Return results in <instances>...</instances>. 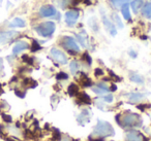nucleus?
I'll return each instance as SVG.
<instances>
[{
    "label": "nucleus",
    "mask_w": 151,
    "mask_h": 141,
    "mask_svg": "<svg viewBox=\"0 0 151 141\" xmlns=\"http://www.w3.org/2000/svg\"><path fill=\"white\" fill-rule=\"evenodd\" d=\"M109 90H111L112 92H114V91H116V90H117V88H116V85H111V88H110Z\"/></svg>",
    "instance_id": "38"
},
{
    "label": "nucleus",
    "mask_w": 151,
    "mask_h": 141,
    "mask_svg": "<svg viewBox=\"0 0 151 141\" xmlns=\"http://www.w3.org/2000/svg\"><path fill=\"white\" fill-rule=\"evenodd\" d=\"M129 54H130V56H132V58H136V57H137V54H134V51H130V53H129Z\"/></svg>",
    "instance_id": "39"
},
{
    "label": "nucleus",
    "mask_w": 151,
    "mask_h": 141,
    "mask_svg": "<svg viewBox=\"0 0 151 141\" xmlns=\"http://www.w3.org/2000/svg\"><path fill=\"white\" fill-rule=\"evenodd\" d=\"M77 38H78V40L80 41V43L82 44L83 46H86V42H85V39H84V37H82V35H81V34H78V35H77Z\"/></svg>",
    "instance_id": "31"
},
{
    "label": "nucleus",
    "mask_w": 151,
    "mask_h": 141,
    "mask_svg": "<svg viewBox=\"0 0 151 141\" xmlns=\"http://www.w3.org/2000/svg\"><path fill=\"white\" fill-rule=\"evenodd\" d=\"M61 44L64 46L66 50H68V52H80V48H79L78 43L75 41L73 37H69V36H64L62 37L61 40Z\"/></svg>",
    "instance_id": "4"
},
{
    "label": "nucleus",
    "mask_w": 151,
    "mask_h": 141,
    "mask_svg": "<svg viewBox=\"0 0 151 141\" xmlns=\"http://www.w3.org/2000/svg\"><path fill=\"white\" fill-rule=\"evenodd\" d=\"M143 15L147 18V19L151 20V3H147L143 9Z\"/></svg>",
    "instance_id": "23"
},
{
    "label": "nucleus",
    "mask_w": 151,
    "mask_h": 141,
    "mask_svg": "<svg viewBox=\"0 0 151 141\" xmlns=\"http://www.w3.org/2000/svg\"><path fill=\"white\" fill-rule=\"evenodd\" d=\"M117 122L121 127H129V128H134V127H141L142 125V120H141L140 115L136 113H128L124 114L121 118V120H117Z\"/></svg>",
    "instance_id": "2"
},
{
    "label": "nucleus",
    "mask_w": 151,
    "mask_h": 141,
    "mask_svg": "<svg viewBox=\"0 0 151 141\" xmlns=\"http://www.w3.org/2000/svg\"><path fill=\"white\" fill-rule=\"evenodd\" d=\"M83 58H84V60H85V61H87V63H88L89 65H90L91 63H92V60H91V57L89 56L88 53H85L84 56H83Z\"/></svg>",
    "instance_id": "30"
},
{
    "label": "nucleus",
    "mask_w": 151,
    "mask_h": 141,
    "mask_svg": "<svg viewBox=\"0 0 151 141\" xmlns=\"http://www.w3.org/2000/svg\"><path fill=\"white\" fill-rule=\"evenodd\" d=\"M129 79L136 83H144V78H143L141 75L137 74V73H130Z\"/></svg>",
    "instance_id": "20"
},
{
    "label": "nucleus",
    "mask_w": 151,
    "mask_h": 141,
    "mask_svg": "<svg viewBox=\"0 0 151 141\" xmlns=\"http://www.w3.org/2000/svg\"><path fill=\"white\" fill-rule=\"evenodd\" d=\"M18 32L16 31H9V32H2L0 34V46L9 43V41L14 39L16 36H18Z\"/></svg>",
    "instance_id": "7"
},
{
    "label": "nucleus",
    "mask_w": 151,
    "mask_h": 141,
    "mask_svg": "<svg viewBox=\"0 0 151 141\" xmlns=\"http://www.w3.org/2000/svg\"><path fill=\"white\" fill-rule=\"evenodd\" d=\"M81 75H82V77H81V83H82L83 87H91V85H92L91 79L88 78L84 73H81Z\"/></svg>",
    "instance_id": "22"
},
{
    "label": "nucleus",
    "mask_w": 151,
    "mask_h": 141,
    "mask_svg": "<svg viewBox=\"0 0 151 141\" xmlns=\"http://www.w3.org/2000/svg\"><path fill=\"white\" fill-rule=\"evenodd\" d=\"M51 56L53 57V59H54L55 61H57L58 63H60V64L64 65L67 63V58L66 56H65L64 54H63L61 51L57 50V48H52L51 50Z\"/></svg>",
    "instance_id": "6"
},
{
    "label": "nucleus",
    "mask_w": 151,
    "mask_h": 141,
    "mask_svg": "<svg viewBox=\"0 0 151 141\" xmlns=\"http://www.w3.org/2000/svg\"><path fill=\"white\" fill-rule=\"evenodd\" d=\"M103 24H104V26H105V28L109 31V33L111 34L112 36H116V34H117L116 27L105 15H103Z\"/></svg>",
    "instance_id": "9"
},
{
    "label": "nucleus",
    "mask_w": 151,
    "mask_h": 141,
    "mask_svg": "<svg viewBox=\"0 0 151 141\" xmlns=\"http://www.w3.org/2000/svg\"><path fill=\"white\" fill-rule=\"evenodd\" d=\"M26 26V23L24 20L20 19V18H15L13 21L9 23V27L11 28H23Z\"/></svg>",
    "instance_id": "13"
},
{
    "label": "nucleus",
    "mask_w": 151,
    "mask_h": 141,
    "mask_svg": "<svg viewBox=\"0 0 151 141\" xmlns=\"http://www.w3.org/2000/svg\"><path fill=\"white\" fill-rule=\"evenodd\" d=\"M69 68H70V71L73 74H76V72L79 70V64L77 61H73V62L69 64Z\"/></svg>",
    "instance_id": "25"
},
{
    "label": "nucleus",
    "mask_w": 151,
    "mask_h": 141,
    "mask_svg": "<svg viewBox=\"0 0 151 141\" xmlns=\"http://www.w3.org/2000/svg\"><path fill=\"white\" fill-rule=\"evenodd\" d=\"M94 74H95V76H101V75H103L104 74V71H103V69H101V68H96L94 70Z\"/></svg>",
    "instance_id": "33"
},
{
    "label": "nucleus",
    "mask_w": 151,
    "mask_h": 141,
    "mask_svg": "<svg viewBox=\"0 0 151 141\" xmlns=\"http://www.w3.org/2000/svg\"><path fill=\"white\" fill-rule=\"evenodd\" d=\"M61 138V134L58 130H55V134H54V140H59Z\"/></svg>",
    "instance_id": "35"
},
{
    "label": "nucleus",
    "mask_w": 151,
    "mask_h": 141,
    "mask_svg": "<svg viewBox=\"0 0 151 141\" xmlns=\"http://www.w3.org/2000/svg\"><path fill=\"white\" fill-rule=\"evenodd\" d=\"M92 91L94 92L95 94H97V95H104V94L108 93L110 90L105 83H99L96 87L92 88Z\"/></svg>",
    "instance_id": "11"
},
{
    "label": "nucleus",
    "mask_w": 151,
    "mask_h": 141,
    "mask_svg": "<svg viewBox=\"0 0 151 141\" xmlns=\"http://www.w3.org/2000/svg\"><path fill=\"white\" fill-rule=\"evenodd\" d=\"M67 92H68V95L71 96V97H73V96L78 95V92H79V88L77 85H75V83H70L68 87V89H67Z\"/></svg>",
    "instance_id": "19"
},
{
    "label": "nucleus",
    "mask_w": 151,
    "mask_h": 141,
    "mask_svg": "<svg viewBox=\"0 0 151 141\" xmlns=\"http://www.w3.org/2000/svg\"><path fill=\"white\" fill-rule=\"evenodd\" d=\"M28 48H29V46H28L27 42H25V41L17 42L13 48V53H14V55H17V54H19V53H21L22 51L27 50Z\"/></svg>",
    "instance_id": "10"
},
{
    "label": "nucleus",
    "mask_w": 151,
    "mask_h": 141,
    "mask_svg": "<svg viewBox=\"0 0 151 141\" xmlns=\"http://www.w3.org/2000/svg\"><path fill=\"white\" fill-rule=\"evenodd\" d=\"M78 101L82 104H90L91 99L86 93H78Z\"/></svg>",
    "instance_id": "14"
},
{
    "label": "nucleus",
    "mask_w": 151,
    "mask_h": 141,
    "mask_svg": "<svg viewBox=\"0 0 151 141\" xmlns=\"http://www.w3.org/2000/svg\"><path fill=\"white\" fill-rule=\"evenodd\" d=\"M109 73H110V75L112 76V78H114L115 80H117V81H120V80H121V78H120L119 76H117V75H116L115 73H114L112 70H109Z\"/></svg>",
    "instance_id": "32"
},
{
    "label": "nucleus",
    "mask_w": 151,
    "mask_h": 141,
    "mask_svg": "<svg viewBox=\"0 0 151 141\" xmlns=\"http://www.w3.org/2000/svg\"><path fill=\"white\" fill-rule=\"evenodd\" d=\"M22 60H23L25 63H27V64H29V65L33 64V59L30 58L28 55H23V56H22Z\"/></svg>",
    "instance_id": "27"
},
{
    "label": "nucleus",
    "mask_w": 151,
    "mask_h": 141,
    "mask_svg": "<svg viewBox=\"0 0 151 141\" xmlns=\"http://www.w3.org/2000/svg\"><path fill=\"white\" fill-rule=\"evenodd\" d=\"M93 135L99 137V138L114 136L115 135V130H114V128L112 127V125L110 122L99 120L97 122L96 126H95L94 130H93Z\"/></svg>",
    "instance_id": "1"
},
{
    "label": "nucleus",
    "mask_w": 151,
    "mask_h": 141,
    "mask_svg": "<svg viewBox=\"0 0 151 141\" xmlns=\"http://www.w3.org/2000/svg\"><path fill=\"white\" fill-rule=\"evenodd\" d=\"M1 65H2V60L0 59V68H1Z\"/></svg>",
    "instance_id": "41"
},
{
    "label": "nucleus",
    "mask_w": 151,
    "mask_h": 141,
    "mask_svg": "<svg viewBox=\"0 0 151 141\" xmlns=\"http://www.w3.org/2000/svg\"><path fill=\"white\" fill-rule=\"evenodd\" d=\"M2 118H3V120H5V122H12V118L9 115H6V114H4V113H2Z\"/></svg>",
    "instance_id": "36"
},
{
    "label": "nucleus",
    "mask_w": 151,
    "mask_h": 141,
    "mask_svg": "<svg viewBox=\"0 0 151 141\" xmlns=\"http://www.w3.org/2000/svg\"><path fill=\"white\" fill-rule=\"evenodd\" d=\"M112 19H113V21L115 22L116 25H117L120 29H122V28H123V24H122L121 20H120L119 16H118L117 14H113V15H112Z\"/></svg>",
    "instance_id": "24"
},
{
    "label": "nucleus",
    "mask_w": 151,
    "mask_h": 141,
    "mask_svg": "<svg viewBox=\"0 0 151 141\" xmlns=\"http://www.w3.org/2000/svg\"><path fill=\"white\" fill-rule=\"evenodd\" d=\"M15 93H16V95L17 96H19V97H21V98H24L25 97V94H22V92H20V91H18V90H16L15 91Z\"/></svg>",
    "instance_id": "37"
},
{
    "label": "nucleus",
    "mask_w": 151,
    "mask_h": 141,
    "mask_svg": "<svg viewBox=\"0 0 151 141\" xmlns=\"http://www.w3.org/2000/svg\"><path fill=\"white\" fill-rule=\"evenodd\" d=\"M55 29H56V26H55L54 22H45V23H42L35 28L36 32L42 37L51 36L55 32Z\"/></svg>",
    "instance_id": "3"
},
{
    "label": "nucleus",
    "mask_w": 151,
    "mask_h": 141,
    "mask_svg": "<svg viewBox=\"0 0 151 141\" xmlns=\"http://www.w3.org/2000/svg\"><path fill=\"white\" fill-rule=\"evenodd\" d=\"M144 97H145V95L142 93H132L128 96V99L132 102H138V101H141Z\"/></svg>",
    "instance_id": "16"
},
{
    "label": "nucleus",
    "mask_w": 151,
    "mask_h": 141,
    "mask_svg": "<svg viewBox=\"0 0 151 141\" xmlns=\"http://www.w3.org/2000/svg\"><path fill=\"white\" fill-rule=\"evenodd\" d=\"M78 122H80L81 125H84L85 122H88L89 120H90V114H89L88 110H83L78 116Z\"/></svg>",
    "instance_id": "12"
},
{
    "label": "nucleus",
    "mask_w": 151,
    "mask_h": 141,
    "mask_svg": "<svg viewBox=\"0 0 151 141\" xmlns=\"http://www.w3.org/2000/svg\"><path fill=\"white\" fill-rule=\"evenodd\" d=\"M40 48H42V46H40V43H38L37 41H35V40H33L32 46H31V52H37Z\"/></svg>",
    "instance_id": "26"
},
{
    "label": "nucleus",
    "mask_w": 151,
    "mask_h": 141,
    "mask_svg": "<svg viewBox=\"0 0 151 141\" xmlns=\"http://www.w3.org/2000/svg\"><path fill=\"white\" fill-rule=\"evenodd\" d=\"M104 100H105V102H108V103H111V102L113 101V96H112V95L105 96V97H104Z\"/></svg>",
    "instance_id": "34"
},
{
    "label": "nucleus",
    "mask_w": 151,
    "mask_h": 141,
    "mask_svg": "<svg viewBox=\"0 0 151 141\" xmlns=\"http://www.w3.org/2000/svg\"><path fill=\"white\" fill-rule=\"evenodd\" d=\"M23 85L27 88H35L37 87V81H35L32 78H25L23 81Z\"/></svg>",
    "instance_id": "21"
},
{
    "label": "nucleus",
    "mask_w": 151,
    "mask_h": 141,
    "mask_svg": "<svg viewBox=\"0 0 151 141\" xmlns=\"http://www.w3.org/2000/svg\"><path fill=\"white\" fill-rule=\"evenodd\" d=\"M85 3H86V4H88V5L91 4V3H90V0H85Z\"/></svg>",
    "instance_id": "40"
},
{
    "label": "nucleus",
    "mask_w": 151,
    "mask_h": 141,
    "mask_svg": "<svg viewBox=\"0 0 151 141\" xmlns=\"http://www.w3.org/2000/svg\"><path fill=\"white\" fill-rule=\"evenodd\" d=\"M126 139H127V141H142V139H141V136L139 135V133H136V132L127 133V135H126Z\"/></svg>",
    "instance_id": "17"
},
{
    "label": "nucleus",
    "mask_w": 151,
    "mask_h": 141,
    "mask_svg": "<svg viewBox=\"0 0 151 141\" xmlns=\"http://www.w3.org/2000/svg\"><path fill=\"white\" fill-rule=\"evenodd\" d=\"M40 14L42 17H45V18L53 17V16L56 15V9H55V7L52 6V5H44V6L40 7Z\"/></svg>",
    "instance_id": "8"
},
{
    "label": "nucleus",
    "mask_w": 151,
    "mask_h": 141,
    "mask_svg": "<svg viewBox=\"0 0 151 141\" xmlns=\"http://www.w3.org/2000/svg\"><path fill=\"white\" fill-rule=\"evenodd\" d=\"M111 1L113 2L114 5H116V6H122L123 4L127 3L128 0H111Z\"/></svg>",
    "instance_id": "28"
},
{
    "label": "nucleus",
    "mask_w": 151,
    "mask_h": 141,
    "mask_svg": "<svg viewBox=\"0 0 151 141\" xmlns=\"http://www.w3.org/2000/svg\"><path fill=\"white\" fill-rule=\"evenodd\" d=\"M79 17H80V14L79 11H76V9H70L65 14V22L68 26H73L77 21H78Z\"/></svg>",
    "instance_id": "5"
},
{
    "label": "nucleus",
    "mask_w": 151,
    "mask_h": 141,
    "mask_svg": "<svg viewBox=\"0 0 151 141\" xmlns=\"http://www.w3.org/2000/svg\"><path fill=\"white\" fill-rule=\"evenodd\" d=\"M56 78L58 79V80H60V79H67L68 78V75L64 72H59L58 74L56 75Z\"/></svg>",
    "instance_id": "29"
},
{
    "label": "nucleus",
    "mask_w": 151,
    "mask_h": 141,
    "mask_svg": "<svg viewBox=\"0 0 151 141\" xmlns=\"http://www.w3.org/2000/svg\"><path fill=\"white\" fill-rule=\"evenodd\" d=\"M121 11H122V15H123L124 19L126 21H130L132 20V17H130V13H129V5L127 3L123 4L121 6Z\"/></svg>",
    "instance_id": "15"
},
{
    "label": "nucleus",
    "mask_w": 151,
    "mask_h": 141,
    "mask_svg": "<svg viewBox=\"0 0 151 141\" xmlns=\"http://www.w3.org/2000/svg\"><path fill=\"white\" fill-rule=\"evenodd\" d=\"M143 6V0H134L132 2V9L134 11V13L138 14L140 9Z\"/></svg>",
    "instance_id": "18"
}]
</instances>
